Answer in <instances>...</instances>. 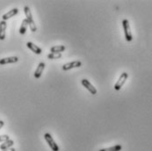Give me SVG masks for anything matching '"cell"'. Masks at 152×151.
<instances>
[{
	"label": "cell",
	"mask_w": 152,
	"mask_h": 151,
	"mask_svg": "<svg viewBox=\"0 0 152 151\" xmlns=\"http://www.w3.org/2000/svg\"><path fill=\"white\" fill-rule=\"evenodd\" d=\"M13 144H14V142H13L12 140H9V141H7V142H3V143L0 145V149H1L2 150H8V149H11V148L13 146Z\"/></svg>",
	"instance_id": "12"
},
{
	"label": "cell",
	"mask_w": 152,
	"mask_h": 151,
	"mask_svg": "<svg viewBox=\"0 0 152 151\" xmlns=\"http://www.w3.org/2000/svg\"><path fill=\"white\" fill-rule=\"evenodd\" d=\"M81 83H82V85H83L86 90H88L89 92H91V94H92V95H96V94H97V90H96V88L89 82V80H87V79H83V80L81 81Z\"/></svg>",
	"instance_id": "5"
},
{
	"label": "cell",
	"mask_w": 152,
	"mask_h": 151,
	"mask_svg": "<svg viewBox=\"0 0 152 151\" xmlns=\"http://www.w3.org/2000/svg\"><path fill=\"white\" fill-rule=\"evenodd\" d=\"M48 59H51V60H54V59H60L62 58V54L60 53H50L47 56Z\"/></svg>",
	"instance_id": "16"
},
{
	"label": "cell",
	"mask_w": 152,
	"mask_h": 151,
	"mask_svg": "<svg viewBox=\"0 0 152 151\" xmlns=\"http://www.w3.org/2000/svg\"><path fill=\"white\" fill-rule=\"evenodd\" d=\"M18 61V58L17 56H11V57H6L3 58L0 60V65H5L9 63H15Z\"/></svg>",
	"instance_id": "7"
},
{
	"label": "cell",
	"mask_w": 152,
	"mask_h": 151,
	"mask_svg": "<svg viewBox=\"0 0 152 151\" xmlns=\"http://www.w3.org/2000/svg\"><path fill=\"white\" fill-rule=\"evenodd\" d=\"M7 27V24L5 21L2 20L0 22V40H4L5 39V30Z\"/></svg>",
	"instance_id": "11"
},
{
	"label": "cell",
	"mask_w": 152,
	"mask_h": 151,
	"mask_svg": "<svg viewBox=\"0 0 152 151\" xmlns=\"http://www.w3.org/2000/svg\"><path fill=\"white\" fill-rule=\"evenodd\" d=\"M122 26H123V30H124V34L127 41H131L133 40V35L131 33L130 29V25L128 19H123L122 20Z\"/></svg>",
	"instance_id": "2"
},
{
	"label": "cell",
	"mask_w": 152,
	"mask_h": 151,
	"mask_svg": "<svg viewBox=\"0 0 152 151\" xmlns=\"http://www.w3.org/2000/svg\"><path fill=\"white\" fill-rule=\"evenodd\" d=\"M65 49H66L65 46H63V45L55 46V47H52L50 48V52L51 53H60V54H62V52H63Z\"/></svg>",
	"instance_id": "13"
},
{
	"label": "cell",
	"mask_w": 152,
	"mask_h": 151,
	"mask_svg": "<svg viewBox=\"0 0 152 151\" xmlns=\"http://www.w3.org/2000/svg\"><path fill=\"white\" fill-rule=\"evenodd\" d=\"M44 138H45L47 143L48 144V146L50 147V149H51L52 150L59 151V147H58V145L55 143V142L54 141V139L52 138V136H51L49 134L46 133V134L44 135Z\"/></svg>",
	"instance_id": "4"
},
{
	"label": "cell",
	"mask_w": 152,
	"mask_h": 151,
	"mask_svg": "<svg viewBox=\"0 0 152 151\" xmlns=\"http://www.w3.org/2000/svg\"><path fill=\"white\" fill-rule=\"evenodd\" d=\"M128 77H129V74H128L127 72H123V73L120 76V77H119L118 81L116 82V84H114V90L120 91V90L121 89V87L124 85V84L126 83Z\"/></svg>",
	"instance_id": "3"
},
{
	"label": "cell",
	"mask_w": 152,
	"mask_h": 151,
	"mask_svg": "<svg viewBox=\"0 0 152 151\" xmlns=\"http://www.w3.org/2000/svg\"><path fill=\"white\" fill-rule=\"evenodd\" d=\"M81 66H82V62L80 61H75V62L65 63L63 66V70H70V69H75V68H79Z\"/></svg>",
	"instance_id": "6"
},
{
	"label": "cell",
	"mask_w": 152,
	"mask_h": 151,
	"mask_svg": "<svg viewBox=\"0 0 152 151\" xmlns=\"http://www.w3.org/2000/svg\"><path fill=\"white\" fill-rule=\"evenodd\" d=\"M27 26H28V22H27V20L25 18V19H23L22 24H21V26H20V28H19V33H20V34H25L26 32Z\"/></svg>",
	"instance_id": "14"
},
{
	"label": "cell",
	"mask_w": 152,
	"mask_h": 151,
	"mask_svg": "<svg viewBox=\"0 0 152 151\" xmlns=\"http://www.w3.org/2000/svg\"><path fill=\"white\" fill-rule=\"evenodd\" d=\"M2 151H16V150H15V149H13V148H11V149L6 150H2Z\"/></svg>",
	"instance_id": "18"
},
{
	"label": "cell",
	"mask_w": 152,
	"mask_h": 151,
	"mask_svg": "<svg viewBox=\"0 0 152 151\" xmlns=\"http://www.w3.org/2000/svg\"><path fill=\"white\" fill-rule=\"evenodd\" d=\"M10 140V137L8 135H0V142H5Z\"/></svg>",
	"instance_id": "17"
},
{
	"label": "cell",
	"mask_w": 152,
	"mask_h": 151,
	"mask_svg": "<svg viewBox=\"0 0 152 151\" xmlns=\"http://www.w3.org/2000/svg\"><path fill=\"white\" fill-rule=\"evenodd\" d=\"M24 12H25V15H26V19L27 20L28 22V26H30V29L32 32H36L37 30V27L34 24V21L33 19V16H32V13H31V10L28 6H25L24 7Z\"/></svg>",
	"instance_id": "1"
},
{
	"label": "cell",
	"mask_w": 152,
	"mask_h": 151,
	"mask_svg": "<svg viewBox=\"0 0 152 151\" xmlns=\"http://www.w3.org/2000/svg\"><path fill=\"white\" fill-rule=\"evenodd\" d=\"M4 125V121H0V128H1Z\"/></svg>",
	"instance_id": "19"
},
{
	"label": "cell",
	"mask_w": 152,
	"mask_h": 151,
	"mask_svg": "<svg viewBox=\"0 0 152 151\" xmlns=\"http://www.w3.org/2000/svg\"><path fill=\"white\" fill-rule=\"evenodd\" d=\"M26 46H27V47L31 50V51H33L34 54H36V55H40L41 54V52H42V50H41V48L40 47H38L37 45H35V44H33V42H27L26 43Z\"/></svg>",
	"instance_id": "8"
},
{
	"label": "cell",
	"mask_w": 152,
	"mask_h": 151,
	"mask_svg": "<svg viewBox=\"0 0 152 151\" xmlns=\"http://www.w3.org/2000/svg\"><path fill=\"white\" fill-rule=\"evenodd\" d=\"M44 69H45V63L44 62H40L37 69H36V70H35V72H34V77L39 79L41 77V74H42Z\"/></svg>",
	"instance_id": "10"
},
{
	"label": "cell",
	"mask_w": 152,
	"mask_h": 151,
	"mask_svg": "<svg viewBox=\"0 0 152 151\" xmlns=\"http://www.w3.org/2000/svg\"><path fill=\"white\" fill-rule=\"evenodd\" d=\"M18 12V8H13L11 11H9L8 12H6L5 14H4L3 17H2V18H3L4 21H5V20L11 18V17H14L15 15H17Z\"/></svg>",
	"instance_id": "9"
},
{
	"label": "cell",
	"mask_w": 152,
	"mask_h": 151,
	"mask_svg": "<svg viewBox=\"0 0 152 151\" xmlns=\"http://www.w3.org/2000/svg\"><path fill=\"white\" fill-rule=\"evenodd\" d=\"M121 150H122V146L118 144V145H114V146L107 148V149H102L99 151H121Z\"/></svg>",
	"instance_id": "15"
}]
</instances>
